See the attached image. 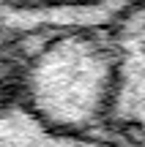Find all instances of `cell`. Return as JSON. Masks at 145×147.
I'll return each instance as SVG.
<instances>
[{"label":"cell","instance_id":"obj_1","mask_svg":"<svg viewBox=\"0 0 145 147\" xmlns=\"http://www.w3.org/2000/svg\"><path fill=\"white\" fill-rule=\"evenodd\" d=\"M22 52L19 104L49 128L99 136L115 84L110 30H66L11 47Z\"/></svg>","mask_w":145,"mask_h":147},{"label":"cell","instance_id":"obj_2","mask_svg":"<svg viewBox=\"0 0 145 147\" xmlns=\"http://www.w3.org/2000/svg\"><path fill=\"white\" fill-rule=\"evenodd\" d=\"M115 84L99 136L112 147H145V0L118 16L112 27Z\"/></svg>","mask_w":145,"mask_h":147},{"label":"cell","instance_id":"obj_3","mask_svg":"<svg viewBox=\"0 0 145 147\" xmlns=\"http://www.w3.org/2000/svg\"><path fill=\"white\" fill-rule=\"evenodd\" d=\"M0 147H112L101 136L66 134L44 125L19 101L0 106Z\"/></svg>","mask_w":145,"mask_h":147}]
</instances>
